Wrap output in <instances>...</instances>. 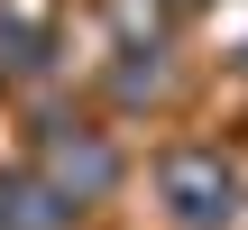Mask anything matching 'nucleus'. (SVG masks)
Instances as JSON below:
<instances>
[{
    "label": "nucleus",
    "instance_id": "nucleus-2",
    "mask_svg": "<svg viewBox=\"0 0 248 230\" xmlns=\"http://www.w3.org/2000/svg\"><path fill=\"white\" fill-rule=\"evenodd\" d=\"M166 194H175L184 221H221V212H230V166L184 148V157H166Z\"/></svg>",
    "mask_w": 248,
    "mask_h": 230
},
{
    "label": "nucleus",
    "instance_id": "nucleus-3",
    "mask_svg": "<svg viewBox=\"0 0 248 230\" xmlns=\"http://www.w3.org/2000/svg\"><path fill=\"white\" fill-rule=\"evenodd\" d=\"M64 194H37V184H0V230H64Z\"/></svg>",
    "mask_w": 248,
    "mask_h": 230
},
{
    "label": "nucleus",
    "instance_id": "nucleus-1",
    "mask_svg": "<svg viewBox=\"0 0 248 230\" xmlns=\"http://www.w3.org/2000/svg\"><path fill=\"white\" fill-rule=\"evenodd\" d=\"M46 175H55V194H64V203H92V194H110L120 157H110L101 138H46Z\"/></svg>",
    "mask_w": 248,
    "mask_h": 230
}]
</instances>
